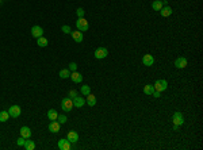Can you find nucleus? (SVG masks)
Wrapping results in <instances>:
<instances>
[{
	"mask_svg": "<svg viewBox=\"0 0 203 150\" xmlns=\"http://www.w3.org/2000/svg\"><path fill=\"white\" fill-rule=\"evenodd\" d=\"M0 1H3V0H0Z\"/></svg>",
	"mask_w": 203,
	"mask_h": 150,
	"instance_id": "obj_35",
	"label": "nucleus"
},
{
	"mask_svg": "<svg viewBox=\"0 0 203 150\" xmlns=\"http://www.w3.org/2000/svg\"><path fill=\"white\" fill-rule=\"evenodd\" d=\"M76 27H77V30H80V31L83 32V31H87V30H88L90 24H88L86 18H79V19L76 20Z\"/></svg>",
	"mask_w": 203,
	"mask_h": 150,
	"instance_id": "obj_3",
	"label": "nucleus"
},
{
	"mask_svg": "<svg viewBox=\"0 0 203 150\" xmlns=\"http://www.w3.org/2000/svg\"><path fill=\"white\" fill-rule=\"evenodd\" d=\"M153 92H154V87H153V85L148 84V85H145V87H144V93H145V95L152 96Z\"/></svg>",
	"mask_w": 203,
	"mask_h": 150,
	"instance_id": "obj_21",
	"label": "nucleus"
},
{
	"mask_svg": "<svg viewBox=\"0 0 203 150\" xmlns=\"http://www.w3.org/2000/svg\"><path fill=\"white\" fill-rule=\"evenodd\" d=\"M49 131H51V133L57 134V133L60 131V123L57 122V120H51V123L49 124Z\"/></svg>",
	"mask_w": 203,
	"mask_h": 150,
	"instance_id": "obj_16",
	"label": "nucleus"
},
{
	"mask_svg": "<svg viewBox=\"0 0 203 150\" xmlns=\"http://www.w3.org/2000/svg\"><path fill=\"white\" fill-rule=\"evenodd\" d=\"M70 80L73 81V83H81L83 81V76L79 73L77 71H74L70 73Z\"/></svg>",
	"mask_w": 203,
	"mask_h": 150,
	"instance_id": "obj_14",
	"label": "nucleus"
},
{
	"mask_svg": "<svg viewBox=\"0 0 203 150\" xmlns=\"http://www.w3.org/2000/svg\"><path fill=\"white\" fill-rule=\"evenodd\" d=\"M72 102H73V107H76V108H81L84 104H86V97H81V96H76V97H73L72 99Z\"/></svg>",
	"mask_w": 203,
	"mask_h": 150,
	"instance_id": "obj_7",
	"label": "nucleus"
},
{
	"mask_svg": "<svg viewBox=\"0 0 203 150\" xmlns=\"http://www.w3.org/2000/svg\"><path fill=\"white\" fill-rule=\"evenodd\" d=\"M20 137H23V138H26V139H29L30 137H31V130H30V127H27V126H23L22 129H20Z\"/></svg>",
	"mask_w": 203,
	"mask_h": 150,
	"instance_id": "obj_13",
	"label": "nucleus"
},
{
	"mask_svg": "<svg viewBox=\"0 0 203 150\" xmlns=\"http://www.w3.org/2000/svg\"><path fill=\"white\" fill-rule=\"evenodd\" d=\"M76 14H77L79 18H84V14H86V11H84V8H77Z\"/></svg>",
	"mask_w": 203,
	"mask_h": 150,
	"instance_id": "obj_28",
	"label": "nucleus"
},
{
	"mask_svg": "<svg viewBox=\"0 0 203 150\" xmlns=\"http://www.w3.org/2000/svg\"><path fill=\"white\" fill-rule=\"evenodd\" d=\"M172 12H173V10H172L171 7H168V6H165V7H163L160 10V14H161L163 18H168V16H171Z\"/></svg>",
	"mask_w": 203,
	"mask_h": 150,
	"instance_id": "obj_15",
	"label": "nucleus"
},
{
	"mask_svg": "<svg viewBox=\"0 0 203 150\" xmlns=\"http://www.w3.org/2000/svg\"><path fill=\"white\" fill-rule=\"evenodd\" d=\"M142 64H144L145 66H152L153 64H154V58H153L152 54H145L142 57Z\"/></svg>",
	"mask_w": 203,
	"mask_h": 150,
	"instance_id": "obj_9",
	"label": "nucleus"
},
{
	"mask_svg": "<svg viewBox=\"0 0 203 150\" xmlns=\"http://www.w3.org/2000/svg\"><path fill=\"white\" fill-rule=\"evenodd\" d=\"M70 35L73 38L76 42H83V32L80 30H76V31H72L70 32Z\"/></svg>",
	"mask_w": 203,
	"mask_h": 150,
	"instance_id": "obj_17",
	"label": "nucleus"
},
{
	"mask_svg": "<svg viewBox=\"0 0 203 150\" xmlns=\"http://www.w3.org/2000/svg\"><path fill=\"white\" fill-rule=\"evenodd\" d=\"M161 1H164V0H161Z\"/></svg>",
	"mask_w": 203,
	"mask_h": 150,
	"instance_id": "obj_34",
	"label": "nucleus"
},
{
	"mask_svg": "<svg viewBox=\"0 0 203 150\" xmlns=\"http://www.w3.org/2000/svg\"><path fill=\"white\" fill-rule=\"evenodd\" d=\"M61 108L65 112H69V111L73 110V102L70 97H64L63 102H61Z\"/></svg>",
	"mask_w": 203,
	"mask_h": 150,
	"instance_id": "obj_2",
	"label": "nucleus"
},
{
	"mask_svg": "<svg viewBox=\"0 0 203 150\" xmlns=\"http://www.w3.org/2000/svg\"><path fill=\"white\" fill-rule=\"evenodd\" d=\"M107 55H108V50L106 48H98L95 50V58L103 59V58H106Z\"/></svg>",
	"mask_w": 203,
	"mask_h": 150,
	"instance_id": "obj_6",
	"label": "nucleus"
},
{
	"mask_svg": "<svg viewBox=\"0 0 203 150\" xmlns=\"http://www.w3.org/2000/svg\"><path fill=\"white\" fill-rule=\"evenodd\" d=\"M37 45H38L39 48H46L47 45H49V42H47V39L42 35V37H39V38H37Z\"/></svg>",
	"mask_w": 203,
	"mask_h": 150,
	"instance_id": "obj_19",
	"label": "nucleus"
},
{
	"mask_svg": "<svg viewBox=\"0 0 203 150\" xmlns=\"http://www.w3.org/2000/svg\"><path fill=\"white\" fill-rule=\"evenodd\" d=\"M152 7L154 11H160L161 8H163V1H161V0H154L152 3Z\"/></svg>",
	"mask_w": 203,
	"mask_h": 150,
	"instance_id": "obj_22",
	"label": "nucleus"
},
{
	"mask_svg": "<svg viewBox=\"0 0 203 150\" xmlns=\"http://www.w3.org/2000/svg\"><path fill=\"white\" fill-rule=\"evenodd\" d=\"M80 91H81V93L84 96H87V95H90V93H91V87L86 84V85H83V87H81V89H80Z\"/></svg>",
	"mask_w": 203,
	"mask_h": 150,
	"instance_id": "obj_26",
	"label": "nucleus"
},
{
	"mask_svg": "<svg viewBox=\"0 0 203 150\" xmlns=\"http://www.w3.org/2000/svg\"><path fill=\"white\" fill-rule=\"evenodd\" d=\"M153 87H154V91L164 92L168 88V83H167V80H157L156 83L153 84Z\"/></svg>",
	"mask_w": 203,
	"mask_h": 150,
	"instance_id": "obj_4",
	"label": "nucleus"
},
{
	"mask_svg": "<svg viewBox=\"0 0 203 150\" xmlns=\"http://www.w3.org/2000/svg\"><path fill=\"white\" fill-rule=\"evenodd\" d=\"M8 114L11 118H19L20 114H22V108L19 106H11L8 108Z\"/></svg>",
	"mask_w": 203,
	"mask_h": 150,
	"instance_id": "obj_5",
	"label": "nucleus"
},
{
	"mask_svg": "<svg viewBox=\"0 0 203 150\" xmlns=\"http://www.w3.org/2000/svg\"><path fill=\"white\" fill-rule=\"evenodd\" d=\"M60 77L61 79H69L70 77V71L69 69H63V71H60Z\"/></svg>",
	"mask_w": 203,
	"mask_h": 150,
	"instance_id": "obj_25",
	"label": "nucleus"
},
{
	"mask_svg": "<svg viewBox=\"0 0 203 150\" xmlns=\"http://www.w3.org/2000/svg\"><path fill=\"white\" fill-rule=\"evenodd\" d=\"M31 35L34 38H39L43 35V28L41 26H33L31 27Z\"/></svg>",
	"mask_w": 203,
	"mask_h": 150,
	"instance_id": "obj_8",
	"label": "nucleus"
},
{
	"mask_svg": "<svg viewBox=\"0 0 203 150\" xmlns=\"http://www.w3.org/2000/svg\"><path fill=\"white\" fill-rule=\"evenodd\" d=\"M47 118L50 119V120H57L58 118V112L56 110H49L47 111Z\"/></svg>",
	"mask_w": 203,
	"mask_h": 150,
	"instance_id": "obj_20",
	"label": "nucleus"
},
{
	"mask_svg": "<svg viewBox=\"0 0 203 150\" xmlns=\"http://www.w3.org/2000/svg\"><path fill=\"white\" fill-rule=\"evenodd\" d=\"M86 97H87V99H86V103H87V104H88L90 107H94L95 104H96V97H95V96L92 95V93L87 95Z\"/></svg>",
	"mask_w": 203,
	"mask_h": 150,
	"instance_id": "obj_18",
	"label": "nucleus"
},
{
	"mask_svg": "<svg viewBox=\"0 0 203 150\" xmlns=\"http://www.w3.org/2000/svg\"><path fill=\"white\" fill-rule=\"evenodd\" d=\"M58 149L60 150H69L70 149V142L65 138L60 139L58 141Z\"/></svg>",
	"mask_w": 203,
	"mask_h": 150,
	"instance_id": "obj_10",
	"label": "nucleus"
},
{
	"mask_svg": "<svg viewBox=\"0 0 203 150\" xmlns=\"http://www.w3.org/2000/svg\"><path fill=\"white\" fill-rule=\"evenodd\" d=\"M67 139L70 143H76L79 141V134L76 133V131H69L68 135H67Z\"/></svg>",
	"mask_w": 203,
	"mask_h": 150,
	"instance_id": "obj_12",
	"label": "nucleus"
},
{
	"mask_svg": "<svg viewBox=\"0 0 203 150\" xmlns=\"http://www.w3.org/2000/svg\"><path fill=\"white\" fill-rule=\"evenodd\" d=\"M76 96H77V92L74 91V89H70L69 91V97L70 99H73V97H76Z\"/></svg>",
	"mask_w": 203,
	"mask_h": 150,
	"instance_id": "obj_32",
	"label": "nucleus"
},
{
	"mask_svg": "<svg viewBox=\"0 0 203 150\" xmlns=\"http://www.w3.org/2000/svg\"><path fill=\"white\" fill-rule=\"evenodd\" d=\"M175 66L177 69H183V68L187 66V59L184 58V57H179V58L175 61Z\"/></svg>",
	"mask_w": 203,
	"mask_h": 150,
	"instance_id": "obj_11",
	"label": "nucleus"
},
{
	"mask_svg": "<svg viewBox=\"0 0 203 150\" xmlns=\"http://www.w3.org/2000/svg\"><path fill=\"white\" fill-rule=\"evenodd\" d=\"M8 119H10V114H8V111H0V122H7Z\"/></svg>",
	"mask_w": 203,
	"mask_h": 150,
	"instance_id": "obj_23",
	"label": "nucleus"
},
{
	"mask_svg": "<svg viewBox=\"0 0 203 150\" xmlns=\"http://www.w3.org/2000/svg\"><path fill=\"white\" fill-rule=\"evenodd\" d=\"M58 120H57V122L60 123V124H64V123H67V120H68V118L67 116H65V115H58Z\"/></svg>",
	"mask_w": 203,
	"mask_h": 150,
	"instance_id": "obj_27",
	"label": "nucleus"
},
{
	"mask_svg": "<svg viewBox=\"0 0 203 150\" xmlns=\"http://www.w3.org/2000/svg\"><path fill=\"white\" fill-rule=\"evenodd\" d=\"M24 142H26V138H23V137H20V138L16 141L18 146H24Z\"/></svg>",
	"mask_w": 203,
	"mask_h": 150,
	"instance_id": "obj_31",
	"label": "nucleus"
},
{
	"mask_svg": "<svg viewBox=\"0 0 203 150\" xmlns=\"http://www.w3.org/2000/svg\"><path fill=\"white\" fill-rule=\"evenodd\" d=\"M77 64L76 62H70L69 64V71H72V72H74V71H77Z\"/></svg>",
	"mask_w": 203,
	"mask_h": 150,
	"instance_id": "obj_30",
	"label": "nucleus"
},
{
	"mask_svg": "<svg viewBox=\"0 0 203 150\" xmlns=\"http://www.w3.org/2000/svg\"><path fill=\"white\" fill-rule=\"evenodd\" d=\"M61 30H63V32H65V34H70V32H72V30H70V27L68 26V24L63 26V27H61Z\"/></svg>",
	"mask_w": 203,
	"mask_h": 150,
	"instance_id": "obj_29",
	"label": "nucleus"
},
{
	"mask_svg": "<svg viewBox=\"0 0 203 150\" xmlns=\"http://www.w3.org/2000/svg\"><path fill=\"white\" fill-rule=\"evenodd\" d=\"M152 95L154 96V97H160V95H161V92H159V91H154V92H153V93H152Z\"/></svg>",
	"mask_w": 203,
	"mask_h": 150,
	"instance_id": "obj_33",
	"label": "nucleus"
},
{
	"mask_svg": "<svg viewBox=\"0 0 203 150\" xmlns=\"http://www.w3.org/2000/svg\"><path fill=\"white\" fill-rule=\"evenodd\" d=\"M172 122H173V130H177L179 126H181L184 123V118L181 112H175L172 116Z\"/></svg>",
	"mask_w": 203,
	"mask_h": 150,
	"instance_id": "obj_1",
	"label": "nucleus"
},
{
	"mask_svg": "<svg viewBox=\"0 0 203 150\" xmlns=\"http://www.w3.org/2000/svg\"><path fill=\"white\" fill-rule=\"evenodd\" d=\"M24 149L26 150H34L35 149V143L34 141H30V139H26V142H24Z\"/></svg>",
	"mask_w": 203,
	"mask_h": 150,
	"instance_id": "obj_24",
	"label": "nucleus"
}]
</instances>
